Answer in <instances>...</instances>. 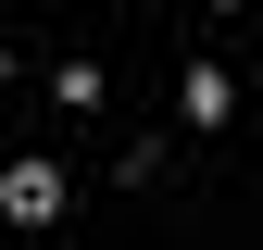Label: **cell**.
Masks as SVG:
<instances>
[{"instance_id": "7a4b0ae2", "label": "cell", "mask_w": 263, "mask_h": 250, "mask_svg": "<svg viewBox=\"0 0 263 250\" xmlns=\"http://www.w3.org/2000/svg\"><path fill=\"white\" fill-rule=\"evenodd\" d=\"M226 113H238V75H226V62H188V125H201V138H213Z\"/></svg>"}, {"instance_id": "6da1fadb", "label": "cell", "mask_w": 263, "mask_h": 250, "mask_svg": "<svg viewBox=\"0 0 263 250\" xmlns=\"http://www.w3.org/2000/svg\"><path fill=\"white\" fill-rule=\"evenodd\" d=\"M0 213H13L25 238L63 213V163H50V150H13V163H0Z\"/></svg>"}]
</instances>
